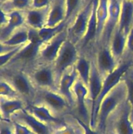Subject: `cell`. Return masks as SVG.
Segmentation results:
<instances>
[{"instance_id": "6da1fadb", "label": "cell", "mask_w": 133, "mask_h": 134, "mask_svg": "<svg viewBox=\"0 0 133 134\" xmlns=\"http://www.w3.org/2000/svg\"><path fill=\"white\" fill-rule=\"evenodd\" d=\"M1 79L10 84L27 105L33 103L37 89L24 69L14 66L1 68Z\"/></svg>"}, {"instance_id": "7a4b0ae2", "label": "cell", "mask_w": 133, "mask_h": 134, "mask_svg": "<svg viewBox=\"0 0 133 134\" xmlns=\"http://www.w3.org/2000/svg\"><path fill=\"white\" fill-rule=\"evenodd\" d=\"M132 66H133V58L125 57L120 62L116 69L104 79L102 90L99 98L95 102V105L90 115L89 126L91 128L93 129L96 128V120H97L99 108L104 98L113 88L116 87L121 82L125 73Z\"/></svg>"}, {"instance_id": "3957f363", "label": "cell", "mask_w": 133, "mask_h": 134, "mask_svg": "<svg viewBox=\"0 0 133 134\" xmlns=\"http://www.w3.org/2000/svg\"><path fill=\"white\" fill-rule=\"evenodd\" d=\"M126 99V87L123 80L105 96L100 104L96 120V128L101 133L105 132L106 124L112 113Z\"/></svg>"}, {"instance_id": "277c9868", "label": "cell", "mask_w": 133, "mask_h": 134, "mask_svg": "<svg viewBox=\"0 0 133 134\" xmlns=\"http://www.w3.org/2000/svg\"><path fill=\"white\" fill-rule=\"evenodd\" d=\"M32 104L46 107L55 116L65 118L74 114V110L68 101L59 92L46 89H38Z\"/></svg>"}, {"instance_id": "5b68a950", "label": "cell", "mask_w": 133, "mask_h": 134, "mask_svg": "<svg viewBox=\"0 0 133 134\" xmlns=\"http://www.w3.org/2000/svg\"><path fill=\"white\" fill-rule=\"evenodd\" d=\"M27 72L33 85L37 89H46L58 92V85L52 64L37 61L23 68Z\"/></svg>"}, {"instance_id": "8992f818", "label": "cell", "mask_w": 133, "mask_h": 134, "mask_svg": "<svg viewBox=\"0 0 133 134\" xmlns=\"http://www.w3.org/2000/svg\"><path fill=\"white\" fill-rule=\"evenodd\" d=\"M80 54V50L78 46L67 38L52 64L58 86L62 75L66 71L74 66Z\"/></svg>"}, {"instance_id": "52a82bcc", "label": "cell", "mask_w": 133, "mask_h": 134, "mask_svg": "<svg viewBox=\"0 0 133 134\" xmlns=\"http://www.w3.org/2000/svg\"><path fill=\"white\" fill-rule=\"evenodd\" d=\"M87 52L91 53L98 70L104 79L112 73L119 64L113 57L108 43H99Z\"/></svg>"}, {"instance_id": "ba28073f", "label": "cell", "mask_w": 133, "mask_h": 134, "mask_svg": "<svg viewBox=\"0 0 133 134\" xmlns=\"http://www.w3.org/2000/svg\"><path fill=\"white\" fill-rule=\"evenodd\" d=\"M93 5V0H90L78 13L72 23L66 28L68 39L78 46L87 31Z\"/></svg>"}, {"instance_id": "9c48e42d", "label": "cell", "mask_w": 133, "mask_h": 134, "mask_svg": "<svg viewBox=\"0 0 133 134\" xmlns=\"http://www.w3.org/2000/svg\"><path fill=\"white\" fill-rule=\"evenodd\" d=\"M43 44V43L39 42L29 41L5 67L14 66L26 68L32 65L39 59L40 49Z\"/></svg>"}, {"instance_id": "30bf717a", "label": "cell", "mask_w": 133, "mask_h": 134, "mask_svg": "<svg viewBox=\"0 0 133 134\" xmlns=\"http://www.w3.org/2000/svg\"><path fill=\"white\" fill-rule=\"evenodd\" d=\"M75 99L74 115L84 122L89 124L90 109L87 104L88 88L80 79H77L72 88Z\"/></svg>"}, {"instance_id": "8fae6325", "label": "cell", "mask_w": 133, "mask_h": 134, "mask_svg": "<svg viewBox=\"0 0 133 134\" xmlns=\"http://www.w3.org/2000/svg\"><path fill=\"white\" fill-rule=\"evenodd\" d=\"M121 2L122 0H109L108 18L100 39L94 46L100 43L110 44L112 35L118 26L120 12H121Z\"/></svg>"}, {"instance_id": "7c38bea8", "label": "cell", "mask_w": 133, "mask_h": 134, "mask_svg": "<svg viewBox=\"0 0 133 134\" xmlns=\"http://www.w3.org/2000/svg\"><path fill=\"white\" fill-rule=\"evenodd\" d=\"M67 30L66 28L53 37L52 40L43 44L40 49L37 61L47 64H53L64 42L67 39Z\"/></svg>"}, {"instance_id": "4fadbf2b", "label": "cell", "mask_w": 133, "mask_h": 134, "mask_svg": "<svg viewBox=\"0 0 133 134\" xmlns=\"http://www.w3.org/2000/svg\"><path fill=\"white\" fill-rule=\"evenodd\" d=\"M89 52L90 54L91 58V71H90L89 81L88 88H88L87 104L89 107L90 115H91V111H92L95 102L99 98L100 92L102 90L104 78L99 73L96 64H95V60H94L91 53L90 52Z\"/></svg>"}, {"instance_id": "5bb4252c", "label": "cell", "mask_w": 133, "mask_h": 134, "mask_svg": "<svg viewBox=\"0 0 133 134\" xmlns=\"http://www.w3.org/2000/svg\"><path fill=\"white\" fill-rule=\"evenodd\" d=\"M78 79V73L74 66L63 75L59 82L58 86V92L68 101L74 110V114L75 109V99L73 94L72 88Z\"/></svg>"}, {"instance_id": "9a60e30c", "label": "cell", "mask_w": 133, "mask_h": 134, "mask_svg": "<svg viewBox=\"0 0 133 134\" xmlns=\"http://www.w3.org/2000/svg\"><path fill=\"white\" fill-rule=\"evenodd\" d=\"M11 120L24 124L35 134H50V126L36 119L26 108L14 114L12 116Z\"/></svg>"}, {"instance_id": "2e32d148", "label": "cell", "mask_w": 133, "mask_h": 134, "mask_svg": "<svg viewBox=\"0 0 133 134\" xmlns=\"http://www.w3.org/2000/svg\"><path fill=\"white\" fill-rule=\"evenodd\" d=\"M51 5L40 9H31L24 12L26 25L28 27L39 30L46 26Z\"/></svg>"}, {"instance_id": "e0dca14e", "label": "cell", "mask_w": 133, "mask_h": 134, "mask_svg": "<svg viewBox=\"0 0 133 134\" xmlns=\"http://www.w3.org/2000/svg\"><path fill=\"white\" fill-rule=\"evenodd\" d=\"M26 109L32 114L36 119L49 126L60 125L64 122L65 118H59L55 116L46 107L41 105L29 104L26 106Z\"/></svg>"}, {"instance_id": "ac0fdd59", "label": "cell", "mask_w": 133, "mask_h": 134, "mask_svg": "<svg viewBox=\"0 0 133 134\" xmlns=\"http://www.w3.org/2000/svg\"><path fill=\"white\" fill-rule=\"evenodd\" d=\"M9 16V22L0 29V40L5 41L16 30L26 25L24 12L13 11L8 13Z\"/></svg>"}, {"instance_id": "d6986e66", "label": "cell", "mask_w": 133, "mask_h": 134, "mask_svg": "<svg viewBox=\"0 0 133 134\" xmlns=\"http://www.w3.org/2000/svg\"><path fill=\"white\" fill-rule=\"evenodd\" d=\"M27 105V103L22 98H0V109L1 119L11 120L12 116L18 111L23 109Z\"/></svg>"}, {"instance_id": "ffe728a7", "label": "cell", "mask_w": 133, "mask_h": 134, "mask_svg": "<svg viewBox=\"0 0 133 134\" xmlns=\"http://www.w3.org/2000/svg\"><path fill=\"white\" fill-rule=\"evenodd\" d=\"M133 26V1L122 0L117 28L127 36Z\"/></svg>"}, {"instance_id": "44dd1931", "label": "cell", "mask_w": 133, "mask_h": 134, "mask_svg": "<svg viewBox=\"0 0 133 134\" xmlns=\"http://www.w3.org/2000/svg\"><path fill=\"white\" fill-rule=\"evenodd\" d=\"M126 37L127 36L120 31L117 27L110 41V47L112 54L118 63L125 58L126 53Z\"/></svg>"}, {"instance_id": "7402d4cb", "label": "cell", "mask_w": 133, "mask_h": 134, "mask_svg": "<svg viewBox=\"0 0 133 134\" xmlns=\"http://www.w3.org/2000/svg\"><path fill=\"white\" fill-rule=\"evenodd\" d=\"M66 16V0H53L46 27H55L64 22Z\"/></svg>"}, {"instance_id": "603a6c76", "label": "cell", "mask_w": 133, "mask_h": 134, "mask_svg": "<svg viewBox=\"0 0 133 134\" xmlns=\"http://www.w3.org/2000/svg\"><path fill=\"white\" fill-rule=\"evenodd\" d=\"M91 58L90 54L87 52H81L74 68L78 73V78L88 88L91 71Z\"/></svg>"}, {"instance_id": "cb8c5ba5", "label": "cell", "mask_w": 133, "mask_h": 134, "mask_svg": "<svg viewBox=\"0 0 133 134\" xmlns=\"http://www.w3.org/2000/svg\"><path fill=\"white\" fill-rule=\"evenodd\" d=\"M29 42V27L26 25L16 30L10 37L5 41L1 42V45L14 48L23 45Z\"/></svg>"}, {"instance_id": "d4e9b609", "label": "cell", "mask_w": 133, "mask_h": 134, "mask_svg": "<svg viewBox=\"0 0 133 134\" xmlns=\"http://www.w3.org/2000/svg\"><path fill=\"white\" fill-rule=\"evenodd\" d=\"M108 6H109V0H99V3L96 8L97 32H96V40L93 46L99 41L103 32L108 16Z\"/></svg>"}, {"instance_id": "484cf974", "label": "cell", "mask_w": 133, "mask_h": 134, "mask_svg": "<svg viewBox=\"0 0 133 134\" xmlns=\"http://www.w3.org/2000/svg\"><path fill=\"white\" fill-rule=\"evenodd\" d=\"M32 8V0H6L0 3V10L7 13L13 11L26 12Z\"/></svg>"}, {"instance_id": "4316f807", "label": "cell", "mask_w": 133, "mask_h": 134, "mask_svg": "<svg viewBox=\"0 0 133 134\" xmlns=\"http://www.w3.org/2000/svg\"><path fill=\"white\" fill-rule=\"evenodd\" d=\"M88 2L86 0H66V16L64 22H66L68 27Z\"/></svg>"}, {"instance_id": "83f0119b", "label": "cell", "mask_w": 133, "mask_h": 134, "mask_svg": "<svg viewBox=\"0 0 133 134\" xmlns=\"http://www.w3.org/2000/svg\"><path fill=\"white\" fill-rule=\"evenodd\" d=\"M67 27L68 26L66 22H63L55 27H43V28L38 30V33H39V35L40 39L44 44L52 40L53 37L58 35L60 32L67 28Z\"/></svg>"}, {"instance_id": "f1b7e54d", "label": "cell", "mask_w": 133, "mask_h": 134, "mask_svg": "<svg viewBox=\"0 0 133 134\" xmlns=\"http://www.w3.org/2000/svg\"><path fill=\"white\" fill-rule=\"evenodd\" d=\"M126 87V100L130 109V119L133 122V66H132L123 77Z\"/></svg>"}, {"instance_id": "f546056e", "label": "cell", "mask_w": 133, "mask_h": 134, "mask_svg": "<svg viewBox=\"0 0 133 134\" xmlns=\"http://www.w3.org/2000/svg\"><path fill=\"white\" fill-rule=\"evenodd\" d=\"M0 96L3 98L9 99L22 98L16 90L10 84L3 79H1L0 81Z\"/></svg>"}, {"instance_id": "4dcf8cb0", "label": "cell", "mask_w": 133, "mask_h": 134, "mask_svg": "<svg viewBox=\"0 0 133 134\" xmlns=\"http://www.w3.org/2000/svg\"><path fill=\"white\" fill-rule=\"evenodd\" d=\"M125 57L133 58V26L126 37V53Z\"/></svg>"}, {"instance_id": "1f68e13d", "label": "cell", "mask_w": 133, "mask_h": 134, "mask_svg": "<svg viewBox=\"0 0 133 134\" xmlns=\"http://www.w3.org/2000/svg\"><path fill=\"white\" fill-rule=\"evenodd\" d=\"M15 134H35L29 128L19 122L13 120Z\"/></svg>"}, {"instance_id": "d6a6232c", "label": "cell", "mask_w": 133, "mask_h": 134, "mask_svg": "<svg viewBox=\"0 0 133 134\" xmlns=\"http://www.w3.org/2000/svg\"><path fill=\"white\" fill-rule=\"evenodd\" d=\"M14 124L12 120L1 119V134H12Z\"/></svg>"}, {"instance_id": "836d02e7", "label": "cell", "mask_w": 133, "mask_h": 134, "mask_svg": "<svg viewBox=\"0 0 133 134\" xmlns=\"http://www.w3.org/2000/svg\"><path fill=\"white\" fill-rule=\"evenodd\" d=\"M53 0H32V9H40L48 7L52 4Z\"/></svg>"}, {"instance_id": "e575fe53", "label": "cell", "mask_w": 133, "mask_h": 134, "mask_svg": "<svg viewBox=\"0 0 133 134\" xmlns=\"http://www.w3.org/2000/svg\"><path fill=\"white\" fill-rule=\"evenodd\" d=\"M9 14L3 11L2 10H0V27H2L7 25L9 22Z\"/></svg>"}, {"instance_id": "d590c367", "label": "cell", "mask_w": 133, "mask_h": 134, "mask_svg": "<svg viewBox=\"0 0 133 134\" xmlns=\"http://www.w3.org/2000/svg\"><path fill=\"white\" fill-rule=\"evenodd\" d=\"M6 1V0H0V3L3 2V1Z\"/></svg>"}, {"instance_id": "8d00e7d4", "label": "cell", "mask_w": 133, "mask_h": 134, "mask_svg": "<svg viewBox=\"0 0 133 134\" xmlns=\"http://www.w3.org/2000/svg\"><path fill=\"white\" fill-rule=\"evenodd\" d=\"M86 1H87V2H88V1H90V0H86Z\"/></svg>"}, {"instance_id": "74e56055", "label": "cell", "mask_w": 133, "mask_h": 134, "mask_svg": "<svg viewBox=\"0 0 133 134\" xmlns=\"http://www.w3.org/2000/svg\"><path fill=\"white\" fill-rule=\"evenodd\" d=\"M130 1H133V0H130Z\"/></svg>"}]
</instances>
